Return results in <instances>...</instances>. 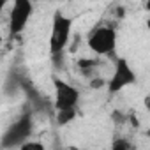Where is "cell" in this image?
<instances>
[{
    "label": "cell",
    "instance_id": "52a82bcc",
    "mask_svg": "<svg viewBox=\"0 0 150 150\" xmlns=\"http://www.w3.org/2000/svg\"><path fill=\"white\" fill-rule=\"evenodd\" d=\"M76 117H78L76 108H64V110H57V124H58V125H67V124H71Z\"/></svg>",
    "mask_w": 150,
    "mask_h": 150
},
{
    "label": "cell",
    "instance_id": "7a4b0ae2",
    "mask_svg": "<svg viewBox=\"0 0 150 150\" xmlns=\"http://www.w3.org/2000/svg\"><path fill=\"white\" fill-rule=\"evenodd\" d=\"M87 46L97 57L111 55L117 50V30L110 25L96 27L87 35Z\"/></svg>",
    "mask_w": 150,
    "mask_h": 150
},
{
    "label": "cell",
    "instance_id": "ba28073f",
    "mask_svg": "<svg viewBox=\"0 0 150 150\" xmlns=\"http://www.w3.org/2000/svg\"><path fill=\"white\" fill-rule=\"evenodd\" d=\"M20 148L21 150H28V148H37V150H42L44 148V145L42 143H39V141H23L21 145H20Z\"/></svg>",
    "mask_w": 150,
    "mask_h": 150
},
{
    "label": "cell",
    "instance_id": "30bf717a",
    "mask_svg": "<svg viewBox=\"0 0 150 150\" xmlns=\"http://www.w3.org/2000/svg\"><path fill=\"white\" fill-rule=\"evenodd\" d=\"M103 85H106V81H103L101 78H96V81H94V80L90 81V87H92V88H97V87H103Z\"/></svg>",
    "mask_w": 150,
    "mask_h": 150
},
{
    "label": "cell",
    "instance_id": "3957f363",
    "mask_svg": "<svg viewBox=\"0 0 150 150\" xmlns=\"http://www.w3.org/2000/svg\"><path fill=\"white\" fill-rule=\"evenodd\" d=\"M136 80H138V74L132 69V65L129 64V60L124 58V57H118L115 60L111 78L106 81V88H108L110 94H118L124 88H127L129 85L136 83Z\"/></svg>",
    "mask_w": 150,
    "mask_h": 150
},
{
    "label": "cell",
    "instance_id": "6da1fadb",
    "mask_svg": "<svg viewBox=\"0 0 150 150\" xmlns=\"http://www.w3.org/2000/svg\"><path fill=\"white\" fill-rule=\"evenodd\" d=\"M72 25L74 20L67 14H64L60 9L53 13L51 18V30H50V53L51 57H60L64 50L69 46L71 35H72Z\"/></svg>",
    "mask_w": 150,
    "mask_h": 150
},
{
    "label": "cell",
    "instance_id": "8fae6325",
    "mask_svg": "<svg viewBox=\"0 0 150 150\" xmlns=\"http://www.w3.org/2000/svg\"><path fill=\"white\" fill-rule=\"evenodd\" d=\"M7 4H9V0H0V14L4 13V9H6Z\"/></svg>",
    "mask_w": 150,
    "mask_h": 150
},
{
    "label": "cell",
    "instance_id": "5b68a950",
    "mask_svg": "<svg viewBox=\"0 0 150 150\" xmlns=\"http://www.w3.org/2000/svg\"><path fill=\"white\" fill-rule=\"evenodd\" d=\"M55 87V110L76 108L80 103V90L62 78H51Z\"/></svg>",
    "mask_w": 150,
    "mask_h": 150
},
{
    "label": "cell",
    "instance_id": "277c9868",
    "mask_svg": "<svg viewBox=\"0 0 150 150\" xmlns=\"http://www.w3.org/2000/svg\"><path fill=\"white\" fill-rule=\"evenodd\" d=\"M34 14V0H13L9 13V35L18 37L27 28Z\"/></svg>",
    "mask_w": 150,
    "mask_h": 150
},
{
    "label": "cell",
    "instance_id": "9c48e42d",
    "mask_svg": "<svg viewBox=\"0 0 150 150\" xmlns=\"http://www.w3.org/2000/svg\"><path fill=\"white\" fill-rule=\"evenodd\" d=\"M113 148H115V150H120V148H122V150H129V148H131V143L125 141V139H120V141H115V143H113Z\"/></svg>",
    "mask_w": 150,
    "mask_h": 150
},
{
    "label": "cell",
    "instance_id": "8992f818",
    "mask_svg": "<svg viewBox=\"0 0 150 150\" xmlns=\"http://www.w3.org/2000/svg\"><path fill=\"white\" fill-rule=\"evenodd\" d=\"M30 132H32V122L28 117H23L6 131L4 139H2V146H20L30 136Z\"/></svg>",
    "mask_w": 150,
    "mask_h": 150
}]
</instances>
